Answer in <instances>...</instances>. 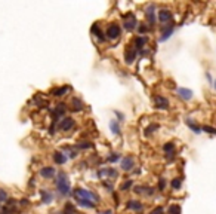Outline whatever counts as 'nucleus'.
Instances as JSON below:
<instances>
[{
	"label": "nucleus",
	"mask_w": 216,
	"mask_h": 214,
	"mask_svg": "<svg viewBox=\"0 0 216 214\" xmlns=\"http://www.w3.org/2000/svg\"><path fill=\"white\" fill-rule=\"evenodd\" d=\"M201 131H206V132H209V134H215V135H216V128L209 127V125H204V127L201 128Z\"/></svg>",
	"instance_id": "32"
},
{
	"label": "nucleus",
	"mask_w": 216,
	"mask_h": 214,
	"mask_svg": "<svg viewBox=\"0 0 216 214\" xmlns=\"http://www.w3.org/2000/svg\"><path fill=\"white\" fill-rule=\"evenodd\" d=\"M144 190H145V193H147V195H149V196H151V195H154V189H151V187H145Z\"/></svg>",
	"instance_id": "39"
},
{
	"label": "nucleus",
	"mask_w": 216,
	"mask_h": 214,
	"mask_svg": "<svg viewBox=\"0 0 216 214\" xmlns=\"http://www.w3.org/2000/svg\"><path fill=\"white\" fill-rule=\"evenodd\" d=\"M120 165H121V170L123 171H130L133 167H135V161L132 156H126L120 161Z\"/></svg>",
	"instance_id": "8"
},
{
	"label": "nucleus",
	"mask_w": 216,
	"mask_h": 214,
	"mask_svg": "<svg viewBox=\"0 0 216 214\" xmlns=\"http://www.w3.org/2000/svg\"><path fill=\"white\" fill-rule=\"evenodd\" d=\"M178 94H179V97L182 100H185V101L193 98V91L188 89V88H179V89H178Z\"/></svg>",
	"instance_id": "13"
},
{
	"label": "nucleus",
	"mask_w": 216,
	"mask_h": 214,
	"mask_svg": "<svg viewBox=\"0 0 216 214\" xmlns=\"http://www.w3.org/2000/svg\"><path fill=\"white\" fill-rule=\"evenodd\" d=\"M215 88H216V80H215Z\"/></svg>",
	"instance_id": "45"
},
{
	"label": "nucleus",
	"mask_w": 216,
	"mask_h": 214,
	"mask_svg": "<svg viewBox=\"0 0 216 214\" xmlns=\"http://www.w3.org/2000/svg\"><path fill=\"white\" fill-rule=\"evenodd\" d=\"M102 214H112V213H111V211L108 210V211H105V213H102Z\"/></svg>",
	"instance_id": "44"
},
{
	"label": "nucleus",
	"mask_w": 216,
	"mask_h": 214,
	"mask_svg": "<svg viewBox=\"0 0 216 214\" xmlns=\"http://www.w3.org/2000/svg\"><path fill=\"white\" fill-rule=\"evenodd\" d=\"M120 34H121V28H120V26H117V24H111V26L108 27V30H107V37L111 39V40L119 39Z\"/></svg>",
	"instance_id": "4"
},
{
	"label": "nucleus",
	"mask_w": 216,
	"mask_h": 214,
	"mask_svg": "<svg viewBox=\"0 0 216 214\" xmlns=\"http://www.w3.org/2000/svg\"><path fill=\"white\" fill-rule=\"evenodd\" d=\"M154 101H156L157 109H163V110L169 109V100H167V98H164V97H161V95H157V97L154 98Z\"/></svg>",
	"instance_id": "11"
},
{
	"label": "nucleus",
	"mask_w": 216,
	"mask_h": 214,
	"mask_svg": "<svg viewBox=\"0 0 216 214\" xmlns=\"http://www.w3.org/2000/svg\"><path fill=\"white\" fill-rule=\"evenodd\" d=\"M144 31H147V27L145 26H139V33H144Z\"/></svg>",
	"instance_id": "42"
},
{
	"label": "nucleus",
	"mask_w": 216,
	"mask_h": 214,
	"mask_svg": "<svg viewBox=\"0 0 216 214\" xmlns=\"http://www.w3.org/2000/svg\"><path fill=\"white\" fill-rule=\"evenodd\" d=\"M145 18L148 21L149 26H156V6L154 5H149L145 10Z\"/></svg>",
	"instance_id": "6"
},
{
	"label": "nucleus",
	"mask_w": 216,
	"mask_h": 214,
	"mask_svg": "<svg viewBox=\"0 0 216 214\" xmlns=\"http://www.w3.org/2000/svg\"><path fill=\"white\" fill-rule=\"evenodd\" d=\"M185 122H187V125H188V127H189V128H191V130H193V131H194L195 134H200V132H201V128L198 127V125H197V123H194V122H193L191 119H189V118H188V119H187Z\"/></svg>",
	"instance_id": "24"
},
{
	"label": "nucleus",
	"mask_w": 216,
	"mask_h": 214,
	"mask_svg": "<svg viewBox=\"0 0 216 214\" xmlns=\"http://www.w3.org/2000/svg\"><path fill=\"white\" fill-rule=\"evenodd\" d=\"M169 214H181V207L179 205H170L169 207Z\"/></svg>",
	"instance_id": "29"
},
{
	"label": "nucleus",
	"mask_w": 216,
	"mask_h": 214,
	"mask_svg": "<svg viewBox=\"0 0 216 214\" xmlns=\"http://www.w3.org/2000/svg\"><path fill=\"white\" fill-rule=\"evenodd\" d=\"M158 21L160 22H172V12L169 9H160L158 10Z\"/></svg>",
	"instance_id": "9"
},
{
	"label": "nucleus",
	"mask_w": 216,
	"mask_h": 214,
	"mask_svg": "<svg viewBox=\"0 0 216 214\" xmlns=\"http://www.w3.org/2000/svg\"><path fill=\"white\" fill-rule=\"evenodd\" d=\"M144 189H145V186H135V187H133V192H136V193H142Z\"/></svg>",
	"instance_id": "36"
},
{
	"label": "nucleus",
	"mask_w": 216,
	"mask_h": 214,
	"mask_svg": "<svg viewBox=\"0 0 216 214\" xmlns=\"http://www.w3.org/2000/svg\"><path fill=\"white\" fill-rule=\"evenodd\" d=\"M164 186H166V180H164V179H160V183H158V190H163Z\"/></svg>",
	"instance_id": "38"
},
{
	"label": "nucleus",
	"mask_w": 216,
	"mask_h": 214,
	"mask_svg": "<svg viewBox=\"0 0 216 214\" xmlns=\"http://www.w3.org/2000/svg\"><path fill=\"white\" fill-rule=\"evenodd\" d=\"M75 156H77V153H75L74 150H71V152H70V158L73 159V158H75Z\"/></svg>",
	"instance_id": "43"
},
{
	"label": "nucleus",
	"mask_w": 216,
	"mask_h": 214,
	"mask_svg": "<svg viewBox=\"0 0 216 214\" xmlns=\"http://www.w3.org/2000/svg\"><path fill=\"white\" fill-rule=\"evenodd\" d=\"M75 214H80V213H75Z\"/></svg>",
	"instance_id": "47"
},
{
	"label": "nucleus",
	"mask_w": 216,
	"mask_h": 214,
	"mask_svg": "<svg viewBox=\"0 0 216 214\" xmlns=\"http://www.w3.org/2000/svg\"><path fill=\"white\" fill-rule=\"evenodd\" d=\"M65 112H67V106H65L64 103H59V104L55 107V110H53V125L58 122V119H59L61 116H64Z\"/></svg>",
	"instance_id": "7"
},
{
	"label": "nucleus",
	"mask_w": 216,
	"mask_h": 214,
	"mask_svg": "<svg viewBox=\"0 0 216 214\" xmlns=\"http://www.w3.org/2000/svg\"><path fill=\"white\" fill-rule=\"evenodd\" d=\"M73 110H75V112H80L82 109H83V104H82V101L79 98H73Z\"/></svg>",
	"instance_id": "26"
},
{
	"label": "nucleus",
	"mask_w": 216,
	"mask_h": 214,
	"mask_svg": "<svg viewBox=\"0 0 216 214\" xmlns=\"http://www.w3.org/2000/svg\"><path fill=\"white\" fill-rule=\"evenodd\" d=\"M19 202H21V205H28V199H21Z\"/></svg>",
	"instance_id": "41"
},
{
	"label": "nucleus",
	"mask_w": 216,
	"mask_h": 214,
	"mask_svg": "<svg viewBox=\"0 0 216 214\" xmlns=\"http://www.w3.org/2000/svg\"><path fill=\"white\" fill-rule=\"evenodd\" d=\"M145 43H147V37L145 36H138L135 39V46H136L138 51H141V49L145 46Z\"/></svg>",
	"instance_id": "19"
},
{
	"label": "nucleus",
	"mask_w": 216,
	"mask_h": 214,
	"mask_svg": "<svg viewBox=\"0 0 216 214\" xmlns=\"http://www.w3.org/2000/svg\"><path fill=\"white\" fill-rule=\"evenodd\" d=\"M161 31H163V34H161V37H160V42L167 40L169 36L173 33V22L167 24V26H163V27H161Z\"/></svg>",
	"instance_id": "10"
},
{
	"label": "nucleus",
	"mask_w": 216,
	"mask_h": 214,
	"mask_svg": "<svg viewBox=\"0 0 216 214\" xmlns=\"http://www.w3.org/2000/svg\"><path fill=\"white\" fill-rule=\"evenodd\" d=\"M149 214H163V208L161 207H157V208H154Z\"/></svg>",
	"instance_id": "37"
},
{
	"label": "nucleus",
	"mask_w": 216,
	"mask_h": 214,
	"mask_svg": "<svg viewBox=\"0 0 216 214\" xmlns=\"http://www.w3.org/2000/svg\"><path fill=\"white\" fill-rule=\"evenodd\" d=\"M74 198H84V199H91L93 202L99 201V196L96 193H93L92 190H87V189H82V187H77L74 189Z\"/></svg>",
	"instance_id": "2"
},
{
	"label": "nucleus",
	"mask_w": 216,
	"mask_h": 214,
	"mask_svg": "<svg viewBox=\"0 0 216 214\" xmlns=\"http://www.w3.org/2000/svg\"><path fill=\"white\" fill-rule=\"evenodd\" d=\"M40 175L45 179H52L55 175V168L53 167H45L40 170Z\"/></svg>",
	"instance_id": "15"
},
{
	"label": "nucleus",
	"mask_w": 216,
	"mask_h": 214,
	"mask_svg": "<svg viewBox=\"0 0 216 214\" xmlns=\"http://www.w3.org/2000/svg\"><path fill=\"white\" fill-rule=\"evenodd\" d=\"M53 161H55V163H58V165H62V163L67 162V156H64V153H61V152H55L53 153Z\"/></svg>",
	"instance_id": "18"
},
{
	"label": "nucleus",
	"mask_w": 216,
	"mask_h": 214,
	"mask_svg": "<svg viewBox=\"0 0 216 214\" xmlns=\"http://www.w3.org/2000/svg\"><path fill=\"white\" fill-rule=\"evenodd\" d=\"M98 177H102V175H108V177H117V171L114 168H104V170H99L98 172Z\"/></svg>",
	"instance_id": "16"
},
{
	"label": "nucleus",
	"mask_w": 216,
	"mask_h": 214,
	"mask_svg": "<svg viewBox=\"0 0 216 214\" xmlns=\"http://www.w3.org/2000/svg\"><path fill=\"white\" fill-rule=\"evenodd\" d=\"M70 89H71L70 86H61V88H56V89H53L52 94H53L55 97H62V95H65Z\"/></svg>",
	"instance_id": "21"
},
{
	"label": "nucleus",
	"mask_w": 216,
	"mask_h": 214,
	"mask_svg": "<svg viewBox=\"0 0 216 214\" xmlns=\"http://www.w3.org/2000/svg\"><path fill=\"white\" fill-rule=\"evenodd\" d=\"M158 128H160V125H158V123H151V125H148V127H147L145 134H147V135H149V134H152L154 131H157Z\"/></svg>",
	"instance_id": "25"
},
{
	"label": "nucleus",
	"mask_w": 216,
	"mask_h": 214,
	"mask_svg": "<svg viewBox=\"0 0 216 214\" xmlns=\"http://www.w3.org/2000/svg\"><path fill=\"white\" fill-rule=\"evenodd\" d=\"M110 128H111V131L116 134V135L120 134V125H119V122H117L116 119H111V122H110Z\"/></svg>",
	"instance_id": "23"
},
{
	"label": "nucleus",
	"mask_w": 216,
	"mask_h": 214,
	"mask_svg": "<svg viewBox=\"0 0 216 214\" xmlns=\"http://www.w3.org/2000/svg\"><path fill=\"white\" fill-rule=\"evenodd\" d=\"M126 207H128L129 210H133V211H142V208H144V205L139 202V201H133V199H130V201H128V204H126Z\"/></svg>",
	"instance_id": "14"
},
{
	"label": "nucleus",
	"mask_w": 216,
	"mask_h": 214,
	"mask_svg": "<svg viewBox=\"0 0 216 214\" xmlns=\"http://www.w3.org/2000/svg\"><path fill=\"white\" fill-rule=\"evenodd\" d=\"M55 183H56V189L59 190L61 195H68L70 190H71V186H70V181H68V177L65 172H58V177L55 179Z\"/></svg>",
	"instance_id": "1"
},
{
	"label": "nucleus",
	"mask_w": 216,
	"mask_h": 214,
	"mask_svg": "<svg viewBox=\"0 0 216 214\" xmlns=\"http://www.w3.org/2000/svg\"><path fill=\"white\" fill-rule=\"evenodd\" d=\"M0 207H2V202H0Z\"/></svg>",
	"instance_id": "46"
},
{
	"label": "nucleus",
	"mask_w": 216,
	"mask_h": 214,
	"mask_svg": "<svg viewBox=\"0 0 216 214\" xmlns=\"http://www.w3.org/2000/svg\"><path fill=\"white\" fill-rule=\"evenodd\" d=\"M75 213H77V211H75V207L71 202H67L64 210H62V214H75Z\"/></svg>",
	"instance_id": "22"
},
{
	"label": "nucleus",
	"mask_w": 216,
	"mask_h": 214,
	"mask_svg": "<svg viewBox=\"0 0 216 214\" xmlns=\"http://www.w3.org/2000/svg\"><path fill=\"white\" fill-rule=\"evenodd\" d=\"M163 150L166 152V155H167V153H173V150H175V144H173V143H166V144L163 146Z\"/></svg>",
	"instance_id": "27"
},
{
	"label": "nucleus",
	"mask_w": 216,
	"mask_h": 214,
	"mask_svg": "<svg viewBox=\"0 0 216 214\" xmlns=\"http://www.w3.org/2000/svg\"><path fill=\"white\" fill-rule=\"evenodd\" d=\"M75 201H77V205H80V207H84V208H95V207H96V202H93V201H91V199H84V198H75Z\"/></svg>",
	"instance_id": "12"
},
{
	"label": "nucleus",
	"mask_w": 216,
	"mask_h": 214,
	"mask_svg": "<svg viewBox=\"0 0 216 214\" xmlns=\"http://www.w3.org/2000/svg\"><path fill=\"white\" fill-rule=\"evenodd\" d=\"M123 27L128 30V31H132V30H135L138 27V21H136V18H135L133 14L124 15V18H123Z\"/></svg>",
	"instance_id": "3"
},
{
	"label": "nucleus",
	"mask_w": 216,
	"mask_h": 214,
	"mask_svg": "<svg viewBox=\"0 0 216 214\" xmlns=\"http://www.w3.org/2000/svg\"><path fill=\"white\" fill-rule=\"evenodd\" d=\"M133 186V181L132 180H128V181H124L121 186H120V189H121V190H128V189H130Z\"/></svg>",
	"instance_id": "31"
},
{
	"label": "nucleus",
	"mask_w": 216,
	"mask_h": 214,
	"mask_svg": "<svg viewBox=\"0 0 216 214\" xmlns=\"http://www.w3.org/2000/svg\"><path fill=\"white\" fill-rule=\"evenodd\" d=\"M40 196H42V202L43 204H49L50 201L53 199V195L50 192H47V190H40Z\"/></svg>",
	"instance_id": "20"
},
{
	"label": "nucleus",
	"mask_w": 216,
	"mask_h": 214,
	"mask_svg": "<svg viewBox=\"0 0 216 214\" xmlns=\"http://www.w3.org/2000/svg\"><path fill=\"white\" fill-rule=\"evenodd\" d=\"M114 113H116V116L119 118V121H123V119H124V115H121L120 112H114Z\"/></svg>",
	"instance_id": "40"
},
{
	"label": "nucleus",
	"mask_w": 216,
	"mask_h": 214,
	"mask_svg": "<svg viewBox=\"0 0 216 214\" xmlns=\"http://www.w3.org/2000/svg\"><path fill=\"white\" fill-rule=\"evenodd\" d=\"M96 37L99 39V42H104V40H105V37H104V33L101 31V30H98V31H96Z\"/></svg>",
	"instance_id": "35"
},
{
	"label": "nucleus",
	"mask_w": 216,
	"mask_h": 214,
	"mask_svg": "<svg viewBox=\"0 0 216 214\" xmlns=\"http://www.w3.org/2000/svg\"><path fill=\"white\" fill-rule=\"evenodd\" d=\"M181 184H182L181 179H175V180H172V183H170V186H172L173 189H179V187H181Z\"/></svg>",
	"instance_id": "33"
},
{
	"label": "nucleus",
	"mask_w": 216,
	"mask_h": 214,
	"mask_svg": "<svg viewBox=\"0 0 216 214\" xmlns=\"http://www.w3.org/2000/svg\"><path fill=\"white\" fill-rule=\"evenodd\" d=\"M119 159H120V155H119V153H111V155H108V158H107V161L111 162V163L117 162Z\"/></svg>",
	"instance_id": "28"
},
{
	"label": "nucleus",
	"mask_w": 216,
	"mask_h": 214,
	"mask_svg": "<svg viewBox=\"0 0 216 214\" xmlns=\"http://www.w3.org/2000/svg\"><path fill=\"white\" fill-rule=\"evenodd\" d=\"M77 147H79V149H92L93 144H92L91 141H82V143L77 144Z\"/></svg>",
	"instance_id": "30"
},
{
	"label": "nucleus",
	"mask_w": 216,
	"mask_h": 214,
	"mask_svg": "<svg viewBox=\"0 0 216 214\" xmlns=\"http://www.w3.org/2000/svg\"><path fill=\"white\" fill-rule=\"evenodd\" d=\"M3 201H8V193H6V190L0 189V202H3Z\"/></svg>",
	"instance_id": "34"
},
{
	"label": "nucleus",
	"mask_w": 216,
	"mask_h": 214,
	"mask_svg": "<svg viewBox=\"0 0 216 214\" xmlns=\"http://www.w3.org/2000/svg\"><path fill=\"white\" fill-rule=\"evenodd\" d=\"M135 58H136V51H135V49H128V51H126V54H124L126 62H128V64H132Z\"/></svg>",
	"instance_id": "17"
},
{
	"label": "nucleus",
	"mask_w": 216,
	"mask_h": 214,
	"mask_svg": "<svg viewBox=\"0 0 216 214\" xmlns=\"http://www.w3.org/2000/svg\"><path fill=\"white\" fill-rule=\"evenodd\" d=\"M73 127H74V119L73 118H62L58 122V128L61 131H70Z\"/></svg>",
	"instance_id": "5"
}]
</instances>
